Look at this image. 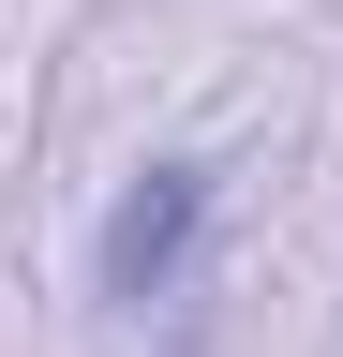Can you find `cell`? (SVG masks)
<instances>
[{
  "label": "cell",
  "instance_id": "cell-1",
  "mask_svg": "<svg viewBox=\"0 0 343 357\" xmlns=\"http://www.w3.org/2000/svg\"><path fill=\"white\" fill-rule=\"evenodd\" d=\"M194 238H209V164H135V194H119L105 238H90V283L105 298H164L194 268Z\"/></svg>",
  "mask_w": 343,
  "mask_h": 357
}]
</instances>
